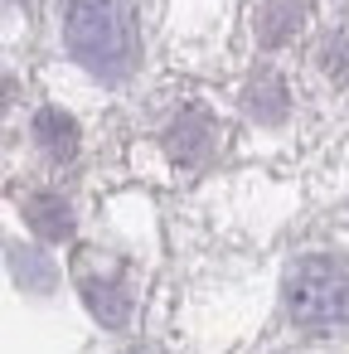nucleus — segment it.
<instances>
[{
    "label": "nucleus",
    "instance_id": "nucleus-2",
    "mask_svg": "<svg viewBox=\"0 0 349 354\" xmlns=\"http://www.w3.org/2000/svg\"><path fill=\"white\" fill-rule=\"evenodd\" d=\"M286 310L305 330L349 325V267L334 257H301L286 272Z\"/></svg>",
    "mask_w": 349,
    "mask_h": 354
},
{
    "label": "nucleus",
    "instance_id": "nucleus-7",
    "mask_svg": "<svg viewBox=\"0 0 349 354\" xmlns=\"http://www.w3.org/2000/svg\"><path fill=\"white\" fill-rule=\"evenodd\" d=\"M301 30V6H291V0H272L267 6V20H262V39L267 44H281L286 35Z\"/></svg>",
    "mask_w": 349,
    "mask_h": 354
},
{
    "label": "nucleus",
    "instance_id": "nucleus-1",
    "mask_svg": "<svg viewBox=\"0 0 349 354\" xmlns=\"http://www.w3.org/2000/svg\"><path fill=\"white\" fill-rule=\"evenodd\" d=\"M68 54L97 78H126L136 68V15L131 0H68L64 15Z\"/></svg>",
    "mask_w": 349,
    "mask_h": 354
},
{
    "label": "nucleus",
    "instance_id": "nucleus-5",
    "mask_svg": "<svg viewBox=\"0 0 349 354\" xmlns=\"http://www.w3.org/2000/svg\"><path fill=\"white\" fill-rule=\"evenodd\" d=\"M25 214H30V223H35L39 238H68V228H73L68 204H64L59 194H35V199L25 204Z\"/></svg>",
    "mask_w": 349,
    "mask_h": 354
},
{
    "label": "nucleus",
    "instance_id": "nucleus-4",
    "mask_svg": "<svg viewBox=\"0 0 349 354\" xmlns=\"http://www.w3.org/2000/svg\"><path fill=\"white\" fill-rule=\"evenodd\" d=\"M35 141H39V151L49 156V160H73L78 156V122L73 117H64L59 107H44L39 117H35Z\"/></svg>",
    "mask_w": 349,
    "mask_h": 354
},
{
    "label": "nucleus",
    "instance_id": "nucleus-3",
    "mask_svg": "<svg viewBox=\"0 0 349 354\" xmlns=\"http://www.w3.org/2000/svg\"><path fill=\"white\" fill-rule=\"evenodd\" d=\"M73 272H78V291H83V301L93 306V315L107 320V325H122L126 310H131V296H126L122 267L107 262V257H97V252H83Z\"/></svg>",
    "mask_w": 349,
    "mask_h": 354
},
{
    "label": "nucleus",
    "instance_id": "nucleus-6",
    "mask_svg": "<svg viewBox=\"0 0 349 354\" xmlns=\"http://www.w3.org/2000/svg\"><path fill=\"white\" fill-rule=\"evenodd\" d=\"M204 146H209V122H204V112H189V117H180V122L170 127V151H175L180 160H204Z\"/></svg>",
    "mask_w": 349,
    "mask_h": 354
}]
</instances>
